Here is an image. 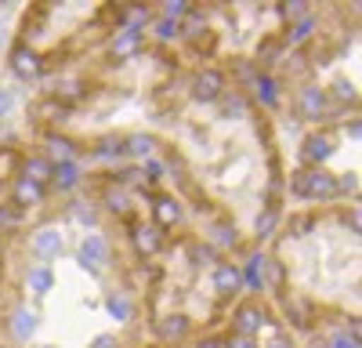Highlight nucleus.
I'll use <instances>...</instances> for the list:
<instances>
[{
  "instance_id": "nucleus-37",
  "label": "nucleus",
  "mask_w": 362,
  "mask_h": 348,
  "mask_svg": "<svg viewBox=\"0 0 362 348\" xmlns=\"http://www.w3.org/2000/svg\"><path fill=\"white\" fill-rule=\"evenodd\" d=\"M257 73H261V69L254 66V58H235V62H232V83H228V87H235V91H247Z\"/></svg>"
},
{
  "instance_id": "nucleus-53",
  "label": "nucleus",
  "mask_w": 362,
  "mask_h": 348,
  "mask_svg": "<svg viewBox=\"0 0 362 348\" xmlns=\"http://www.w3.org/2000/svg\"><path fill=\"white\" fill-rule=\"evenodd\" d=\"M4 98H8V95H4V91H0V102H4Z\"/></svg>"
},
{
  "instance_id": "nucleus-21",
  "label": "nucleus",
  "mask_w": 362,
  "mask_h": 348,
  "mask_svg": "<svg viewBox=\"0 0 362 348\" xmlns=\"http://www.w3.org/2000/svg\"><path fill=\"white\" fill-rule=\"evenodd\" d=\"M283 58H286V47H283L279 33L261 37V44H257V58H254V66H257L261 73H272L276 66H283Z\"/></svg>"
},
{
  "instance_id": "nucleus-49",
  "label": "nucleus",
  "mask_w": 362,
  "mask_h": 348,
  "mask_svg": "<svg viewBox=\"0 0 362 348\" xmlns=\"http://www.w3.org/2000/svg\"><path fill=\"white\" fill-rule=\"evenodd\" d=\"M326 348H362V344L351 341V337H344V334H337L334 341H326Z\"/></svg>"
},
{
  "instance_id": "nucleus-34",
  "label": "nucleus",
  "mask_w": 362,
  "mask_h": 348,
  "mask_svg": "<svg viewBox=\"0 0 362 348\" xmlns=\"http://www.w3.org/2000/svg\"><path fill=\"white\" fill-rule=\"evenodd\" d=\"M279 228H283V211H272V207H264V211L257 214V221H254V236L264 243V240L276 236Z\"/></svg>"
},
{
  "instance_id": "nucleus-16",
  "label": "nucleus",
  "mask_w": 362,
  "mask_h": 348,
  "mask_svg": "<svg viewBox=\"0 0 362 348\" xmlns=\"http://www.w3.org/2000/svg\"><path fill=\"white\" fill-rule=\"evenodd\" d=\"M264 269H268V254L264 250H250L243 261H239L243 290H250V294H264Z\"/></svg>"
},
{
  "instance_id": "nucleus-44",
  "label": "nucleus",
  "mask_w": 362,
  "mask_h": 348,
  "mask_svg": "<svg viewBox=\"0 0 362 348\" xmlns=\"http://www.w3.org/2000/svg\"><path fill=\"white\" fill-rule=\"evenodd\" d=\"M189 0H167V4H160V18H170V22H181L189 15Z\"/></svg>"
},
{
  "instance_id": "nucleus-1",
  "label": "nucleus",
  "mask_w": 362,
  "mask_h": 348,
  "mask_svg": "<svg viewBox=\"0 0 362 348\" xmlns=\"http://www.w3.org/2000/svg\"><path fill=\"white\" fill-rule=\"evenodd\" d=\"M286 192L293 199H305V203H334L337 199L334 174L326 167H297L286 182Z\"/></svg>"
},
{
  "instance_id": "nucleus-50",
  "label": "nucleus",
  "mask_w": 362,
  "mask_h": 348,
  "mask_svg": "<svg viewBox=\"0 0 362 348\" xmlns=\"http://www.w3.org/2000/svg\"><path fill=\"white\" fill-rule=\"evenodd\" d=\"M344 131H348L351 138H358V134H362V124H358V116H351V120H344Z\"/></svg>"
},
{
  "instance_id": "nucleus-8",
  "label": "nucleus",
  "mask_w": 362,
  "mask_h": 348,
  "mask_svg": "<svg viewBox=\"0 0 362 348\" xmlns=\"http://www.w3.org/2000/svg\"><path fill=\"white\" fill-rule=\"evenodd\" d=\"M76 265H80L83 272H90V276L105 272V265H109V240L98 236V232H87L83 243H80V250H76Z\"/></svg>"
},
{
  "instance_id": "nucleus-40",
  "label": "nucleus",
  "mask_w": 362,
  "mask_h": 348,
  "mask_svg": "<svg viewBox=\"0 0 362 348\" xmlns=\"http://www.w3.org/2000/svg\"><path fill=\"white\" fill-rule=\"evenodd\" d=\"M141 178H145V189L160 185V182L167 178V163L156 160V156H153V160H145V163H141Z\"/></svg>"
},
{
  "instance_id": "nucleus-33",
  "label": "nucleus",
  "mask_w": 362,
  "mask_h": 348,
  "mask_svg": "<svg viewBox=\"0 0 362 348\" xmlns=\"http://www.w3.org/2000/svg\"><path fill=\"white\" fill-rule=\"evenodd\" d=\"M156 156V138L153 134H127V160H153Z\"/></svg>"
},
{
  "instance_id": "nucleus-25",
  "label": "nucleus",
  "mask_w": 362,
  "mask_h": 348,
  "mask_svg": "<svg viewBox=\"0 0 362 348\" xmlns=\"http://www.w3.org/2000/svg\"><path fill=\"white\" fill-rule=\"evenodd\" d=\"M218 105H221V116H228V120H247V116H254L250 95L247 91H235V87H228Z\"/></svg>"
},
{
  "instance_id": "nucleus-30",
  "label": "nucleus",
  "mask_w": 362,
  "mask_h": 348,
  "mask_svg": "<svg viewBox=\"0 0 362 348\" xmlns=\"http://www.w3.org/2000/svg\"><path fill=\"white\" fill-rule=\"evenodd\" d=\"M109 178H112V185H116V189H124V192H131V189H145L141 163H119V167H112V170H109Z\"/></svg>"
},
{
  "instance_id": "nucleus-13",
  "label": "nucleus",
  "mask_w": 362,
  "mask_h": 348,
  "mask_svg": "<svg viewBox=\"0 0 362 348\" xmlns=\"http://www.w3.org/2000/svg\"><path fill=\"white\" fill-rule=\"evenodd\" d=\"M334 138H329V131H312L305 134V141H300V167H326V160L334 156Z\"/></svg>"
},
{
  "instance_id": "nucleus-28",
  "label": "nucleus",
  "mask_w": 362,
  "mask_h": 348,
  "mask_svg": "<svg viewBox=\"0 0 362 348\" xmlns=\"http://www.w3.org/2000/svg\"><path fill=\"white\" fill-rule=\"evenodd\" d=\"M8 330H11V337H15L18 344H25L29 337L37 334V312L29 308V305H18V308L11 312V323H8Z\"/></svg>"
},
{
  "instance_id": "nucleus-43",
  "label": "nucleus",
  "mask_w": 362,
  "mask_h": 348,
  "mask_svg": "<svg viewBox=\"0 0 362 348\" xmlns=\"http://www.w3.org/2000/svg\"><path fill=\"white\" fill-rule=\"evenodd\" d=\"M22 225V211L15 203H0V232L8 236V228H18Z\"/></svg>"
},
{
  "instance_id": "nucleus-6",
  "label": "nucleus",
  "mask_w": 362,
  "mask_h": 348,
  "mask_svg": "<svg viewBox=\"0 0 362 348\" xmlns=\"http://www.w3.org/2000/svg\"><path fill=\"white\" fill-rule=\"evenodd\" d=\"M247 95L254 105H261L264 112H279L283 109V80L276 73H257L254 83L247 87Z\"/></svg>"
},
{
  "instance_id": "nucleus-20",
  "label": "nucleus",
  "mask_w": 362,
  "mask_h": 348,
  "mask_svg": "<svg viewBox=\"0 0 362 348\" xmlns=\"http://www.w3.org/2000/svg\"><path fill=\"white\" fill-rule=\"evenodd\" d=\"M47 196H51L47 185H37V182H29V178H15V182H11V203H15L22 214L33 211V207H40Z\"/></svg>"
},
{
  "instance_id": "nucleus-19",
  "label": "nucleus",
  "mask_w": 362,
  "mask_h": 348,
  "mask_svg": "<svg viewBox=\"0 0 362 348\" xmlns=\"http://www.w3.org/2000/svg\"><path fill=\"white\" fill-rule=\"evenodd\" d=\"M315 33H319V18H315V15H308V18H300V22L283 25L279 40H283V47H286V51H300V47H308V44L315 40Z\"/></svg>"
},
{
  "instance_id": "nucleus-3",
  "label": "nucleus",
  "mask_w": 362,
  "mask_h": 348,
  "mask_svg": "<svg viewBox=\"0 0 362 348\" xmlns=\"http://www.w3.org/2000/svg\"><path fill=\"white\" fill-rule=\"evenodd\" d=\"M228 91V73L218 69V66H199L192 76H189V95L203 105L210 102H221V95Z\"/></svg>"
},
{
  "instance_id": "nucleus-31",
  "label": "nucleus",
  "mask_w": 362,
  "mask_h": 348,
  "mask_svg": "<svg viewBox=\"0 0 362 348\" xmlns=\"http://www.w3.org/2000/svg\"><path fill=\"white\" fill-rule=\"evenodd\" d=\"M145 37L153 40V44H160V47H167V44H174V40H181V25L177 22H170V18H153V25L145 29Z\"/></svg>"
},
{
  "instance_id": "nucleus-48",
  "label": "nucleus",
  "mask_w": 362,
  "mask_h": 348,
  "mask_svg": "<svg viewBox=\"0 0 362 348\" xmlns=\"http://www.w3.org/2000/svg\"><path fill=\"white\" fill-rule=\"evenodd\" d=\"M196 348H225V337L206 334V337H199V341H196Z\"/></svg>"
},
{
  "instance_id": "nucleus-24",
  "label": "nucleus",
  "mask_w": 362,
  "mask_h": 348,
  "mask_svg": "<svg viewBox=\"0 0 362 348\" xmlns=\"http://www.w3.org/2000/svg\"><path fill=\"white\" fill-rule=\"evenodd\" d=\"M177 25H181V40H189V44H203V37H210V15L196 4L189 8V15Z\"/></svg>"
},
{
  "instance_id": "nucleus-15",
  "label": "nucleus",
  "mask_w": 362,
  "mask_h": 348,
  "mask_svg": "<svg viewBox=\"0 0 362 348\" xmlns=\"http://www.w3.org/2000/svg\"><path fill=\"white\" fill-rule=\"evenodd\" d=\"M210 286H214L218 298H235L239 290H243V279H239V261L221 257L214 265V272H210Z\"/></svg>"
},
{
  "instance_id": "nucleus-41",
  "label": "nucleus",
  "mask_w": 362,
  "mask_h": 348,
  "mask_svg": "<svg viewBox=\"0 0 362 348\" xmlns=\"http://www.w3.org/2000/svg\"><path fill=\"white\" fill-rule=\"evenodd\" d=\"M37 112H44V120H51V124H66L73 109H66L62 102H54V98H44V102L37 105Z\"/></svg>"
},
{
  "instance_id": "nucleus-5",
  "label": "nucleus",
  "mask_w": 362,
  "mask_h": 348,
  "mask_svg": "<svg viewBox=\"0 0 362 348\" xmlns=\"http://www.w3.org/2000/svg\"><path fill=\"white\" fill-rule=\"evenodd\" d=\"M127 240H131L134 254H138L141 261H148V257L163 254V247H167V232H160L153 221H131Z\"/></svg>"
},
{
  "instance_id": "nucleus-51",
  "label": "nucleus",
  "mask_w": 362,
  "mask_h": 348,
  "mask_svg": "<svg viewBox=\"0 0 362 348\" xmlns=\"http://www.w3.org/2000/svg\"><path fill=\"white\" fill-rule=\"evenodd\" d=\"M4 254H8V236L0 232V261H4Z\"/></svg>"
},
{
  "instance_id": "nucleus-12",
  "label": "nucleus",
  "mask_w": 362,
  "mask_h": 348,
  "mask_svg": "<svg viewBox=\"0 0 362 348\" xmlns=\"http://www.w3.org/2000/svg\"><path fill=\"white\" fill-rule=\"evenodd\" d=\"M185 221V203L170 192H153V225L160 232H170Z\"/></svg>"
},
{
  "instance_id": "nucleus-42",
  "label": "nucleus",
  "mask_w": 362,
  "mask_h": 348,
  "mask_svg": "<svg viewBox=\"0 0 362 348\" xmlns=\"http://www.w3.org/2000/svg\"><path fill=\"white\" fill-rule=\"evenodd\" d=\"M308 4H300V0H286V4H279V18L290 25V22H300V18H308Z\"/></svg>"
},
{
  "instance_id": "nucleus-2",
  "label": "nucleus",
  "mask_w": 362,
  "mask_h": 348,
  "mask_svg": "<svg viewBox=\"0 0 362 348\" xmlns=\"http://www.w3.org/2000/svg\"><path fill=\"white\" fill-rule=\"evenodd\" d=\"M268 323H272L268 305H261L257 298H250V301H239V305L232 308V315H228V334H232V337H257Z\"/></svg>"
},
{
  "instance_id": "nucleus-47",
  "label": "nucleus",
  "mask_w": 362,
  "mask_h": 348,
  "mask_svg": "<svg viewBox=\"0 0 362 348\" xmlns=\"http://www.w3.org/2000/svg\"><path fill=\"white\" fill-rule=\"evenodd\" d=\"M87 348H119V337H116V334H98Z\"/></svg>"
},
{
  "instance_id": "nucleus-38",
  "label": "nucleus",
  "mask_w": 362,
  "mask_h": 348,
  "mask_svg": "<svg viewBox=\"0 0 362 348\" xmlns=\"http://www.w3.org/2000/svg\"><path fill=\"white\" fill-rule=\"evenodd\" d=\"M69 214H73L83 228L95 232V225H98V207H95V203H87V199H73V203H69Z\"/></svg>"
},
{
  "instance_id": "nucleus-29",
  "label": "nucleus",
  "mask_w": 362,
  "mask_h": 348,
  "mask_svg": "<svg viewBox=\"0 0 362 348\" xmlns=\"http://www.w3.org/2000/svg\"><path fill=\"white\" fill-rule=\"evenodd\" d=\"M185 257H189V265H192V269H214L218 261H221V254H218L214 247H210L206 240H189Z\"/></svg>"
},
{
  "instance_id": "nucleus-9",
  "label": "nucleus",
  "mask_w": 362,
  "mask_h": 348,
  "mask_svg": "<svg viewBox=\"0 0 362 348\" xmlns=\"http://www.w3.org/2000/svg\"><path fill=\"white\" fill-rule=\"evenodd\" d=\"M279 305H283V315L286 323L300 334H312L315 330V305L300 294H279Z\"/></svg>"
},
{
  "instance_id": "nucleus-18",
  "label": "nucleus",
  "mask_w": 362,
  "mask_h": 348,
  "mask_svg": "<svg viewBox=\"0 0 362 348\" xmlns=\"http://www.w3.org/2000/svg\"><path fill=\"white\" fill-rule=\"evenodd\" d=\"M29 250H33V257L40 261V265H51V261L62 254V232H58L54 225L37 228L33 240H29Z\"/></svg>"
},
{
  "instance_id": "nucleus-14",
  "label": "nucleus",
  "mask_w": 362,
  "mask_h": 348,
  "mask_svg": "<svg viewBox=\"0 0 362 348\" xmlns=\"http://www.w3.org/2000/svg\"><path fill=\"white\" fill-rule=\"evenodd\" d=\"M90 160L102 163V167H119L127 160V134H102L95 138V145H90Z\"/></svg>"
},
{
  "instance_id": "nucleus-52",
  "label": "nucleus",
  "mask_w": 362,
  "mask_h": 348,
  "mask_svg": "<svg viewBox=\"0 0 362 348\" xmlns=\"http://www.w3.org/2000/svg\"><path fill=\"white\" fill-rule=\"evenodd\" d=\"M268 348H293V344H290V341H283V337H279V341H272V344H268Z\"/></svg>"
},
{
  "instance_id": "nucleus-45",
  "label": "nucleus",
  "mask_w": 362,
  "mask_h": 348,
  "mask_svg": "<svg viewBox=\"0 0 362 348\" xmlns=\"http://www.w3.org/2000/svg\"><path fill=\"white\" fill-rule=\"evenodd\" d=\"M341 221L351 228V236H358V232H362V218H358V203H351V207L348 211H341Z\"/></svg>"
},
{
  "instance_id": "nucleus-10",
  "label": "nucleus",
  "mask_w": 362,
  "mask_h": 348,
  "mask_svg": "<svg viewBox=\"0 0 362 348\" xmlns=\"http://www.w3.org/2000/svg\"><path fill=\"white\" fill-rule=\"evenodd\" d=\"M8 62H11V73L18 76V80H37L40 73H44V58H40V51L33 47V44H29V40H18L15 47H11V58H8Z\"/></svg>"
},
{
  "instance_id": "nucleus-27",
  "label": "nucleus",
  "mask_w": 362,
  "mask_h": 348,
  "mask_svg": "<svg viewBox=\"0 0 362 348\" xmlns=\"http://www.w3.org/2000/svg\"><path fill=\"white\" fill-rule=\"evenodd\" d=\"M54 174V163L44 156V153H33V156H22V167H18V178H29L37 185H47Z\"/></svg>"
},
{
  "instance_id": "nucleus-17",
  "label": "nucleus",
  "mask_w": 362,
  "mask_h": 348,
  "mask_svg": "<svg viewBox=\"0 0 362 348\" xmlns=\"http://www.w3.org/2000/svg\"><path fill=\"white\" fill-rule=\"evenodd\" d=\"M80 153H83V145H80L76 138H69V134H62V131H47V134H44V156H47L51 163L80 160Z\"/></svg>"
},
{
  "instance_id": "nucleus-7",
  "label": "nucleus",
  "mask_w": 362,
  "mask_h": 348,
  "mask_svg": "<svg viewBox=\"0 0 362 348\" xmlns=\"http://www.w3.org/2000/svg\"><path fill=\"white\" fill-rule=\"evenodd\" d=\"M153 334L160 337V344L181 348V344L192 337V319L185 312H167V315H160L156 323H153Z\"/></svg>"
},
{
  "instance_id": "nucleus-46",
  "label": "nucleus",
  "mask_w": 362,
  "mask_h": 348,
  "mask_svg": "<svg viewBox=\"0 0 362 348\" xmlns=\"http://www.w3.org/2000/svg\"><path fill=\"white\" fill-rule=\"evenodd\" d=\"M225 348H261V344H257V337H232L228 334L225 337Z\"/></svg>"
},
{
  "instance_id": "nucleus-36",
  "label": "nucleus",
  "mask_w": 362,
  "mask_h": 348,
  "mask_svg": "<svg viewBox=\"0 0 362 348\" xmlns=\"http://www.w3.org/2000/svg\"><path fill=\"white\" fill-rule=\"evenodd\" d=\"M25 286L33 290L37 298H44V294H51V286H54V272H51V265H33L25 272Z\"/></svg>"
},
{
  "instance_id": "nucleus-35",
  "label": "nucleus",
  "mask_w": 362,
  "mask_h": 348,
  "mask_svg": "<svg viewBox=\"0 0 362 348\" xmlns=\"http://www.w3.org/2000/svg\"><path fill=\"white\" fill-rule=\"evenodd\" d=\"M315 225H319V214L315 211H297V214L283 218V228L290 232V236H312Z\"/></svg>"
},
{
  "instance_id": "nucleus-11",
  "label": "nucleus",
  "mask_w": 362,
  "mask_h": 348,
  "mask_svg": "<svg viewBox=\"0 0 362 348\" xmlns=\"http://www.w3.org/2000/svg\"><path fill=\"white\" fill-rule=\"evenodd\" d=\"M87 178V167L83 160H66V163H54V174L47 182V192H58V196H73Z\"/></svg>"
},
{
  "instance_id": "nucleus-26",
  "label": "nucleus",
  "mask_w": 362,
  "mask_h": 348,
  "mask_svg": "<svg viewBox=\"0 0 362 348\" xmlns=\"http://www.w3.org/2000/svg\"><path fill=\"white\" fill-rule=\"evenodd\" d=\"M102 211L105 214H112V218H119V221H127L131 214H134V203H131V192H124V189H116V185H109L105 192H102Z\"/></svg>"
},
{
  "instance_id": "nucleus-23",
  "label": "nucleus",
  "mask_w": 362,
  "mask_h": 348,
  "mask_svg": "<svg viewBox=\"0 0 362 348\" xmlns=\"http://www.w3.org/2000/svg\"><path fill=\"white\" fill-rule=\"evenodd\" d=\"M141 44H145V33L141 29H127V25H119L116 33L109 37V51L116 58H134L141 51Z\"/></svg>"
},
{
  "instance_id": "nucleus-22",
  "label": "nucleus",
  "mask_w": 362,
  "mask_h": 348,
  "mask_svg": "<svg viewBox=\"0 0 362 348\" xmlns=\"http://www.w3.org/2000/svg\"><path fill=\"white\" fill-rule=\"evenodd\" d=\"M206 243L214 247L218 254H225V250H235V247H239V228H235L228 218L210 221V225H206Z\"/></svg>"
},
{
  "instance_id": "nucleus-32",
  "label": "nucleus",
  "mask_w": 362,
  "mask_h": 348,
  "mask_svg": "<svg viewBox=\"0 0 362 348\" xmlns=\"http://www.w3.org/2000/svg\"><path fill=\"white\" fill-rule=\"evenodd\" d=\"M105 312L116 319V323H131L134 319V301L124 294V290H112V294L105 298Z\"/></svg>"
},
{
  "instance_id": "nucleus-4",
  "label": "nucleus",
  "mask_w": 362,
  "mask_h": 348,
  "mask_svg": "<svg viewBox=\"0 0 362 348\" xmlns=\"http://www.w3.org/2000/svg\"><path fill=\"white\" fill-rule=\"evenodd\" d=\"M326 109H329L326 87H319V83H312V80L297 87V98H293V112H297V120H305V124H322Z\"/></svg>"
},
{
  "instance_id": "nucleus-39",
  "label": "nucleus",
  "mask_w": 362,
  "mask_h": 348,
  "mask_svg": "<svg viewBox=\"0 0 362 348\" xmlns=\"http://www.w3.org/2000/svg\"><path fill=\"white\" fill-rule=\"evenodd\" d=\"M334 185H337V199L341 196H351V203H358V174L355 170L334 174Z\"/></svg>"
}]
</instances>
